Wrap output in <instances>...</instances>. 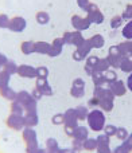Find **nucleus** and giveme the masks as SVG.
<instances>
[{
    "label": "nucleus",
    "mask_w": 132,
    "mask_h": 153,
    "mask_svg": "<svg viewBox=\"0 0 132 153\" xmlns=\"http://www.w3.org/2000/svg\"><path fill=\"white\" fill-rule=\"evenodd\" d=\"M88 124H89V128L93 130V132H100V130L104 129L105 126V116L101 110L98 109H94V110L89 111L86 117Z\"/></svg>",
    "instance_id": "f257e3e1"
},
{
    "label": "nucleus",
    "mask_w": 132,
    "mask_h": 153,
    "mask_svg": "<svg viewBox=\"0 0 132 153\" xmlns=\"http://www.w3.org/2000/svg\"><path fill=\"white\" fill-rule=\"evenodd\" d=\"M88 16L86 18L89 19L90 23H94V24H101L104 22V15L101 13V11L98 10V7L96 4H92L90 3L89 8H88Z\"/></svg>",
    "instance_id": "f03ea898"
},
{
    "label": "nucleus",
    "mask_w": 132,
    "mask_h": 153,
    "mask_svg": "<svg viewBox=\"0 0 132 153\" xmlns=\"http://www.w3.org/2000/svg\"><path fill=\"white\" fill-rule=\"evenodd\" d=\"M71 24L73 27L77 30V31H85L90 27V22L88 18H84V16H80V15H74L71 18Z\"/></svg>",
    "instance_id": "7ed1b4c3"
},
{
    "label": "nucleus",
    "mask_w": 132,
    "mask_h": 153,
    "mask_svg": "<svg viewBox=\"0 0 132 153\" xmlns=\"http://www.w3.org/2000/svg\"><path fill=\"white\" fill-rule=\"evenodd\" d=\"M109 90H111V93L115 95V97H122V95L125 94V91H127V87H125V83L123 81H120V79H116L115 82L109 83Z\"/></svg>",
    "instance_id": "20e7f679"
},
{
    "label": "nucleus",
    "mask_w": 132,
    "mask_h": 153,
    "mask_svg": "<svg viewBox=\"0 0 132 153\" xmlns=\"http://www.w3.org/2000/svg\"><path fill=\"white\" fill-rule=\"evenodd\" d=\"M70 94L76 98H81L82 95L85 94V82L82 81L81 78L74 79L73 86H71V90H70Z\"/></svg>",
    "instance_id": "39448f33"
},
{
    "label": "nucleus",
    "mask_w": 132,
    "mask_h": 153,
    "mask_svg": "<svg viewBox=\"0 0 132 153\" xmlns=\"http://www.w3.org/2000/svg\"><path fill=\"white\" fill-rule=\"evenodd\" d=\"M7 124L11 129L20 130V129H23V126H24V118L22 116H18V114H11V116L8 117Z\"/></svg>",
    "instance_id": "423d86ee"
},
{
    "label": "nucleus",
    "mask_w": 132,
    "mask_h": 153,
    "mask_svg": "<svg viewBox=\"0 0 132 153\" xmlns=\"http://www.w3.org/2000/svg\"><path fill=\"white\" fill-rule=\"evenodd\" d=\"M78 122V118H77V114H76V110L74 109H69L64 113V124L66 126H73V128H77Z\"/></svg>",
    "instance_id": "0eeeda50"
},
{
    "label": "nucleus",
    "mask_w": 132,
    "mask_h": 153,
    "mask_svg": "<svg viewBox=\"0 0 132 153\" xmlns=\"http://www.w3.org/2000/svg\"><path fill=\"white\" fill-rule=\"evenodd\" d=\"M8 28L11 31H15V32H20L26 28V20L20 16H16V18H12L10 20V24H8Z\"/></svg>",
    "instance_id": "6e6552de"
},
{
    "label": "nucleus",
    "mask_w": 132,
    "mask_h": 153,
    "mask_svg": "<svg viewBox=\"0 0 132 153\" xmlns=\"http://www.w3.org/2000/svg\"><path fill=\"white\" fill-rule=\"evenodd\" d=\"M16 73L20 76H23V78H35V76H37V70L32 66H28V65H22V66H19Z\"/></svg>",
    "instance_id": "1a4fd4ad"
},
{
    "label": "nucleus",
    "mask_w": 132,
    "mask_h": 153,
    "mask_svg": "<svg viewBox=\"0 0 132 153\" xmlns=\"http://www.w3.org/2000/svg\"><path fill=\"white\" fill-rule=\"evenodd\" d=\"M23 138L27 143V145H38L37 143V133L35 130H32V128L27 126L26 129L23 130Z\"/></svg>",
    "instance_id": "9d476101"
},
{
    "label": "nucleus",
    "mask_w": 132,
    "mask_h": 153,
    "mask_svg": "<svg viewBox=\"0 0 132 153\" xmlns=\"http://www.w3.org/2000/svg\"><path fill=\"white\" fill-rule=\"evenodd\" d=\"M64 40L62 38H57L56 40L53 42V45H50V50H49V55L50 56H57L61 54L62 47H64Z\"/></svg>",
    "instance_id": "9b49d317"
},
{
    "label": "nucleus",
    "mask_w": 132,
    "mask_h": 153,
    "mask_svg": "<svg viewBox=\"0 0 132 153\" xmlns=\"http://www.w3.org/2000/svg\"><path fill=\"white\" fill-rule=\"evenodd\" d=\"M37 89L42 93V95H51L53 94V90H51L50 85L47 83L46 78H38L37 81Z\"/></svg>",
    "instance_id": "f8f14e48"
},
{
    "label": "nucleus",
    "mask_w": 132,
    "mask_h": 153,
    "mask_svg": "<svg viewBox=\"0 0 132 153\" xmlns=\"http://www.w3.org/2000/svg\"><path fill=\"white\" fill-rule=\"evenodd\" d=\"M98 56H94V55H92V56H88V59H86V65H85V73H86L88 75H92L93 73L96 71V65H97V62H98Z\"/></svg>",
    "instance_id": "ddd939ff"
},
{
    "label": "nucleus",
    "mask_w": 132,
    "mask_h": 153,
    "mask_svg": "<svg viewBox=\"0 0 132 153\" xmlns=\"http://www.w3.org/2000/svg\"><path fill=\"white\" fill-rule=\"evenodd\" d=\"M88 40H89V45H90V47L92 48H103L104 43H105L104 38L101 36V35H98V34L93 35V36L90 38V39H88Z\"/></svg>",
    "instance_id": "4468645a"
},
{
    "label": "nucleus",
    "mask_w": 132,
    "mask_h": 153,
    "mask_svg": "<svg viewBox=\"0 0 132 153\" xmlns=\"http://www.w3.org/2000/svg\"><path fill=\"white\" fill-rule=\"evenodd\" d=\"M119 48L123 56H132V40H125V42L120 43Z\"/></svg>",
    "instance_id": "2eb2a0df"
},
{
    "label": "nucleus",
    "mask_w": 132,
    "mask_h": 153,
    "mask_svg": "<svg viewBox=\"0 0 132 153\" xmlns=\"http://www.w3.org/2000/svg\"><path fill=\"white\" fill-rule=\"evenodd\" d=\"M92 81L94 83V86H100V87H104V85L106 83L104 73H98V71H94L92 74Z\"/></svg>",
    "instance_id": "dca6fc26"
},
{
    "label": "nucleus",
    "mask_w": 132,
    "mask_h": 153,
    "mask_svg": "<svg viewBox=\"0 0 132 153\" xmlns=\"http://www.w3.org/2000/svg\"><path fill=\"white\" fill-rule=\"evenodd\" d=\"M73 138H77V140H86L88 138V129L85 126H77L76 129H74V136Z\"/></svg>",
    "instance_id": "f3484780"
},
{
    "label": "nucleus",
    "mask_w": 132,
    "mask_h": 153,
    "mask_svg": "<svg viewBox=\"0 0 132 153\" xmlns=\"http://www.w3.org/2000/svg\"><path fill=\"white\" fill-rule=\"evenodd\" d=\"M24 118V125L28 128H32L38 124V116L37 113H27L26 116L23 117Z\"/></svg>",
    "instance_id": "a211bd4d"
},
{
    "label": "nucleus",
    "mask_w": 132,
    "mask_h": 153,
    "mask_svg": "<svg viewBox=\"0 0 132 153\" xmlns=\"http://www.w3.org/2000/svg\"><path fill=\"white\" fill-rule=\"evenodd\" d=\"M119 69L124 73H132V59L130 56H124V58L122 59Z\"/></svg>",
    "instance_id": "6ab92c4d"
},
{
    "label": "nucleus",
    "mask_w": 132,
    "mask_h": 153,
    "mask_svg": "<svg viewBox=\"0 0 132 153\" xmlns=\"http://www.w3.org/2000/svg\"><path fill=\"white\" fill-rule=\"evenodd\" d=\"M90 50H92V47H90V45H89V40L88 39H85L84 42L81 43V45L77 47V51H78L80 54H81L84 58H86L88 55H89V53H90Z\"/></svg>",
    "instance_id": "aec40b11"
},
{
    "label": "nucleus",
    "mask_w": 132,
    "mask_h": 153,
    "mask_svg": "<svg viewBox=\"0 0 132 153\" xmlns=\"http://www.w3.org/2000/svg\"><path fill=\"white\" fill-rule=\"evenodd\" d=\"M109 67H111V65H109L108 59L106 58H100L97 62V65H96V71L98 73H105L106 70H109Z\"/></svg>",
    "instance_id": "412c9836"
},
{
    "label": "nucleus",
    "mask_w": 132,
    "mask_h": 153,
    "mask_svg": "<svg viewBox=\"0 0 132 153\" xmlns=\"http://www.w3.org/2000/svg\"><path fill=\"white\" fill-rule=\"evenodd\" d=\"M123 58H124V56H122V55H112V54H108V56H106V59H108L111 67H113V69H119L120 62H122Z\"/></svg>",
    "instance_id": "4be33fe9"
},
{
    "label": "nucleus",
    "mask_w": 132,
    "mask_h": 153,
    "mask_svg": "<svg viewBox=\"0 0 132 153\" xmlns=\"http://www.w3.org/2000/svg\"><path fill=\"white\" fill-rule=\"evenodd\" d=\"M31 100H32L31 94H30V93H27V91H20L19 94H16V101H18L19 103H22L23 106L27 105V103H28Z\"/></svg>",
    "instance_id": "5701e85b"
},
{
    "label": "nucleus",
    "mask_w": 132,
    "mask_h": 153,
    "mask_svg": "<svg viewBox=\"0 0 132 153\" xmlns=\"http://www.w3.org/2000/svg\"><path fill=\"white\" fill-rule=\"evenodd\" d=\"M84 36H82L81 31H76V32H71V39H70V45H74L76 47H78L82 42H84Z\"/></svg>",
    "instance_id": "b1692460"
},
{
    "label": "nucleus",
    "mask_w": 132,
    "mask_h": 153,
    "mask_svg": "<svg viewBox=\"0 0 132 153\" xmlns=\"http://www.w3.org/2000/svg\"><path fill=\"white\" fill-rule=\"evenodd\" d=\"M50 50V45L46 42H37L35 43V51L39 54H49Z\"/></svg>",
    "instance_id": "393cba45"
},
{
    "label": "nucleus",
    "mask_w": 132,
    "mask_h": 153,
    "mask_svg": "<svg viewBox=\"0 0 132 153\" xmlns=\"http://www.w3.org/2000/svg\"><path fill=\"white\" fill-rule=\"evenodd\" d=\"M18 71V66L15 65V62L12 61H7L4 65V73H7L8 75H12Z\"/></svg>",
    "instance_id": "a878e982"
},
{
    "label": "nucleus",
    "mask_w": 132,
    "mask_h": 153,
    "mask_svg": "<svg viewBox=\"0 0 132 153\" xmlns=\"http://www.w3.org/2000/svg\"><path fill=\"white\" fill-rule=\"evenodd\" d=\"M0 94H2L4 98H7V100H15V98H16V93L12 89H10L8 86L0 89Z\"/></svg>",
    "instance_id": "bb28decb"
},
{
    "label": "nucleus",
    "mask_w": 132,
    "mask_h": 153,
    "mask_svg": "<svg viewBox=\"0 0 132 153\" xmlns=\"http://www.w3.org/2000/svg\"><path fill=\"white\" fill-rule=\"evenodd\" d=\"M82 146H84V149H86V151H96L97 141H96V138H89V137H88L86 140H84Z\"/></svg>",
    "instance_id": "cd10ccee"
},
{
    "label": "nucleus",
    "mask_w": 132,
    "mask_h": 153,
    "mask_svg": "<svg viewBox=\"0 0 132 153\" xmlns=\"http://www.w3.org/2000/svg\"><path fill=\"white\" fill-rule=\"evenodd\" d=\"M76 110V114H77V118L80 120H85L88 117V114H89V110H88L86 106H78L77 109H74Z\"/></svg>",
    "instance_id": "c85d7f7f"
},
{
    "label": "nucleus",
    "mask_w": 132,
    "mask_h": 153,
    "mask_svg": "<svg viewBox=\"0 0 132 153\" xmlns=\"http://www.w3.org/2000/svg\"><path fill=\"white\" fill-rule=\"evenodd\" d=\"M34 51H35V43H32V42L22 43V53L23 54H31Z\"/></svg>",
    "instance_id": "c756f323"
},
{
    "label": "nucleus",
    "mask_w": 132,
    "mask_h": 153,
    "mask_svg": "<svg viewBox=\"0 0 132 153\" xmlns=\"http://www.w3.org/2000/svg\"><path fill=\"white\" fill-rule=\"evenodd\" d=\"M46 149H47L50 153H57L58 151V143H57V140H54V138H49L47 140V144H46Z\"/></svg>",
    "instance_id": "7c9ffc66"
},
{
    "label": "nucleus",
    "mask_w": 132,
    "mask_h": 153,
    "mask_svg": "<svg viewBox=\"0 0 132 153\" xmlns=\"http://www.w3.org/2000/svg\"><path fill=\"white\" fill-rule=\"evenodd\" d=\"M123 36L127 40H132V20H130L123 28Z\"/></svg>",
    "instance_id": "2f4dec72"
},
{
    "label": "nucleus",
    "mask_w": 132,
    "mask_h": 153,
    "mask_svg": "<svg viewBox=\"0 0 132 153\" xmlns=\"http://www.w3.org/2000/svg\"><path fill=\"white\" fill-rule=\"evenodd\" d=\"M11 111H12V114H18V116H22L24 111V106L22 105V103H19L18 101H15V102L12 103V106H11Z\"/></svg>",
    "instance_id": "473e14b6"
},
{
    "label": "nucleus",
    "mask_w": 132,
    "mask_h": 153,
    "mask_svg": "<svg viewBox=\"0 0 132 153\" xmlns=\"http://www.w3.org/2000/svg\"><path fill=\"white\" fill-rule=\"evenodd\" d=\"M37 20L39 24H46V23H49V20H50V16H49L47 12L40 11V12L37 13Z\"/></svg>",
    "instance_id": "72a5a7b5"
},
{
    "label": "nucleus",
    "mask_w": 132,
    "mask_h": 153,
    "mask_svg": "<svg viewBox=\"0 0 132 153\" xmlns=\"http://www.w3.org/2000/svg\"><path fill=\"white\" fill-rule=\"evenodd\" d=\"M104 75H105V81L106 83H112V82H115L117 79V74L115 70H106L105 73H104Z\"/></svg>",
    "instance_id": "f704fd0d"
},
{
    "label": "nucleus",
    "mask_w": 132,
    "mask_h": 153,
    "mask_svg": "<svg viewBox=\"0 0 132 153\" xmlns=\"http://www.w3.org/2000/svg\"><path fill=\"white\" fill-rule=\"evenodd\" d=\"M123 20H124V19H123L122 16H119V15L113 16V18H112V20H111V27H112V28H115V30L119 28V27H122Z\"/></svg>",
    "instance_id": "c9c22d12"
},
{
    "label": "nucleus",
    "mask_w": 132,
    "mask_h": 153,
    "mask_svg": "<svg viewBox=\"0 0 132 153\" xmlns=\"http://www.w3.org/2000/svg\"><path fill=\"white\" fill-rule=\"evenodd\" d=\"M104 134H106L108 137H112V136L116 134V130H117V126H115V125H106V126H104Z\"/></svg>",
    "instance_id": "e433bc0d"
},
{
    "label": "nucleus",
    "mask_w": 132,
    "mask_h": 153,
    "mask_svg": "<svg viewBox=\"0 0 132 153\" xmlns=\"http://www.w3.org/2000/svg\"><path fill=\"white\" fill-rule=\"evenodd\" d=\"M8 82H10V75H8L7 73L2 71V73H0V89L7 87L8 86Z\"/></svg>",
    "instance_id": "4c0bfd02"
},
{
    "label": "nucleus",
    "mask_w": 132,
    "mask_h": 153,
    "mask_svg": "<svg viewBox=\"0 0 132 153\" xmlns=\"http://www.w3.org/2000/svg\"><path fill=\"white\" fill-rule=\"evenodd\" d=\"M116 136L119 140H122V141H124L125 138L128 137V130L125 129V128H117V130H116Z\"/></svg>",
    "instance_id": "58836bf2"
},
{
    "label": "nucleus",
    "mask_w": 132,
    "mask_h": 153,
    "mask_svg": "<svg viewBox=\"0 0 132 153\" xmlns=\"http://www.w3.org/2000/svg\"><path fill=\"white\" fill-rule=\"evenodd\" d=\"M96 141H97V145H109V137L106 134H100L97 138H96Z\"/></svg>",
    "instance_id": "ea45409f"
},
{
    "label": "nucleus",
    "mask_w": 132,
    "mask_h": 153,
    "mask_svg": "<svg viewBox=\"0 0 132 153\" xmlns=\"http://www.w3.org/2000/svg\"><path fill=\"white\" fill-rule=\"evenodd\" d=\"M35 70H37V76L38 78H47L49 70L46 69L45 66H40V67H38V69H35Z\"/></svg>",
    "instance_id": "a19ab883"
},
{
    "label": "nucleus",
    "mask_w": 132,
    "mask_h": 153,
    "mask_svg": "<svg viewBox=\"0 0 132 153\" xmlns=\"http://www.w3.org/2000/svg\"><path fill=\"white\" fill-rule=\"evenodd\" d=\"M122 18L125 19V20H132V4L127 5V8H125V11L123 12Z\"/></svg>",
    "instance_id": "79ce46f5"
},
{
    "label": "nucleus",
    "mask_w": 132,
    "mask_h": 153,
    "mask_svg": "<svg viewBox=\"0 0 132 153\" xmlns=\"http://www.w3.org/2000/svg\"><path fill=\"white\" fill-rule=\"evenodd\" d=\"M130 152H131V149L128 148V146L125 145L124 143H123L122 145L116 146V148H115V151L112 152V153H130Z\"/></svg>",
    "instance_id": "37998d69"
},
{
    "label": "nucleus",
    "mask_w": 132,
    "mask_h": 153,
    "mask_svg": "<svg viewBox=\"0 0 132 153\" xmlns=\"http://www.w3.org/2000/svg\"><path fill=\"white\" fill-rule=\"evenodd\" d=\"M10 24V19L7 18V15H0V28H8Z\"/></svg>",
    "instance_id": "c03bdc74"
},
{
    "label": "nucleus",
    "mask_w": 132,
    "mask_h": 153,
    "mask_svg": "<svg viewBox=\"0 0 132 153\" xmlns=\"http://www.w3.org/2000/svg\"><path fill=\"white\" fill-rule=\"evenodd\" d=\"M96 152L97 153H112L109 145H97L96 146Z\"/></svg>",
    "instance_id": "a18cd8bd"
},
{
    "label": "nucleus",
    "mask_w": 132,
    "mask_h": 153,
    "mask_svg": "<svg viewBox=\"0 0 132 153\" xmlns=\"http://www.w3.org/2000/svg\"><path fill=\"white\" fill-rule=\"evenodd\" d=\"M77 4H78V7L81 8V10L88 11V8H89V5H90V1L89 0H77Z\"/></svg>",
    "instance_id": "49530a36"
},
{
    "label": "nucleus",
    "mask_w": 132,
    "mask_h": 153,
    "mask_svg": "<svg viewBox=\"0 0 132 153\" xmlns=\"http://www.w3.org/2000/svg\"><path fill=\"white\" fill-rule=\"evenodd\" d=\"M51 121H53L54 125H61V124H64V114H56V116L51 118Z\"/></svg>",
    "instance_id": "de8ad7c7"
},
{
    "label": "nucleus",
    "mask_w": 132,
    "mask_h": 153,
    "mask_svg": "<svg viewBox=\"0 0 132 153\" xmlns=\"http://www.w3.org/2000/svg\"><path fill=\"white\" fill-rule=\"evenodd\" d=\"M82 144H84V141H81V140H77V138H74V141H73V149L76 152H78V151H81V149H84V146H82Z\"/></svg>",
    "instance_id": "09e8293b"
},
{
    "label": "nucleus",
    "mask_w": 132,
    "mask_h": 153,
    "mask_svg": "<svg viewBox=\"0 0 132 153\" xmlns=\"http://www.w3.org/2000/svg\"><path fill=\"white\" fill-rule=\"evenodd\" d=\"M31 97L34 98V100L38 101L39 98H42V93H40L38 89H34V90H32V93H31Z\"/></svg>",
    "instance_id": "8fccbe9b"
},
{
    "label": "nucleus",
    "mask_w": 132,
    "mask_h": 153,
    "mask_svg": "<svg viewBox=\"0 0 132 153\" xmlns=\"http://www.w3.org/2000/svg\"><path fill=\"white\" fill-rule=\"evenodd\" d=\"M74 129H76V128H73V126H66V125H65V132H66V134L70 136V137H73V136H74Z\"/></svg>",
    "instance_id": "3c124183"
},
{
    "label": "nucleus",
    "mask_w": 132,
    "mask_h": 153,
    "mask_svg": "<svg viewBox=\"0 0 132 153\" xmlns=\"http://www.w3.org/2000/svg\"><path fill=\"white\" fill-rule=\"evenodd\" d=\"M38 145H27V153H38Z\"/></svg>",
    "instance_id": "603ef678"
},
{
    "label": "nucleus",
    "mask_w": 132,
    "mask_h": 153,
    "mask_svg": "<svg viewBox=\"0 0 132 153\" xmlns=\"http://www.w3.org/2000/svg\"><path fill=\"white\" fill-rule=\"evenodd\" d=\"M124 144L132 151V133H131V134H128V137L124 140Z\"/></svg>",
    "instance_id": "864d4df0"
},
{
    "label": "nucleus",
    "mask_w": 132,
    "mask_h": 153,
    "mask_svg": "<svg viewBox=\"0 0 132 153\" xmlns=\"http://www.w3.org/2000/svg\"><path fill=\"white\" fill-rule=\"evenodd\" d=\"M73 59H74V61H77V62H80V61H82V59H85V58L78 53V51L76 50V51L73 53Z\"/></svg>",
    "instance_id": "5fc2aeb1"
},
{
    "label": "nucleus",
    "mask_w": 132,
    "mask_h": 153,
    "mask_svg": "<svg viewBox=\"0 0 132 153\" xmlns=\"http://www.w3.org/2000/svg\"><path fill=\"white\" fill-rule=\"evenodd\" d=\"M57 153H76L73 148H64V149H58Z\"/></svg>",
    "instance_id": "6e6d98bb"
},
{
    "label": "nucleus",
    "mask_w": 132,
    "mask_h": 153,
    "mask_svg": "<svg viewBox=\"0 0 132 153\" xmlns=\"http://www.w3.org/2000/svg\"><path fill=\"white\" fill-rule=\"evenodd\" d=\"M98 102H100V101H98V98L93 97L92 100L89 101V106H98Z\"/></svg>",
    "instance_id": "4d7b16f0"
},
{
    "label": "nucleus",
    "mask_w": 132,
    "mask_h": 153,
    "mask_svg": "<svg viewBox=\"0 0 132 153\" xmlns=\"http://www.w3.org/2000/svg\"><path fill=\"white\" fill-rule=\"evenodd\" d=\"M127 87H128V90L132 91V73H130V76L127 79Z\"/></svg>",
    "instance_id": "13d9d810"
},
{
    "label": "nucleus",
    "mask_w": 132,
    "mask_h": 153,
    "mask_svg": "<svg viewBox=\"0 0 132 153\" xmlns=\"http://www.w3.org/2000/svg\"><path fill=\"white\" fill-rule=\"evenodd\" d=\"M5 62H7V58H5L3 54H0V66H4Z\"/></svg>",
    "instance_id": "bf43d9fd"
},
{
    "label": "nucleus",
    "mask_w": 132,
    "mask_h": 153,
    "mask_svg": "<svg viewBox=\"0 0 132 153\" xmlns=\"http://www.w3.org/2000/svg\"><path fill=\"white\" fill-rule=\"evenodd\" d=\"M38 153H50L47 149H38Z\"/></svg>",
    "instance_id": "052dcab7"
}]
</instances>
